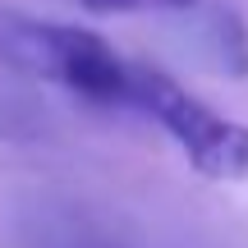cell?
<instances>
[{"label": "cell", "mask_w": 248, "mask_h": 248, "mask_svg": "<svg viewBox=\"0 0 248 248\" xmlns=\"http://www.w3.org/2000/svg\"><path fill=\"white\" fill-rule=\"evenodd\" d=\"M18 248H133V244H124L115 230H106L101 221H92L78 207L46 202L23 216Z\"/></svg>", "instance_id": "3957f363"}, {"label": "cell", "mask_w": 248, "mask_h": 248, "mask_svg": "<svg viewBox=\"0 0 248 248\" xmlns=\"http://www.w3.org/2000/svg\"><path fill=\"white\" fill-rule=\"evenodd\" d=\"M129 106L152 115L184 147L188 166L207 179H248V124L216 115L207 101L184 92L170 74L129 60Z\"/></svg>", "instance_id": "7a4b0ae2"}, {"label": "cell", "mask_w": 248, "mask_h": 248, "mask_svg": "<svg viewBox=\"0 0 248 248\" xmlns=\"http://www.w3.org/2000/svg\"><path fill=\"white\" fill-rule=\"evenodd\" d=\"M92 14H129V9H142V5H156V9H193L198 0H83Z\"/></svg>", "instance_id": "5b68a950"}, {"label": "cell", "mask_w": 248, "mask_h": 248, "mask_svg": "<svg viewBox=\"0 0 248 248\" xmlns=\"http://www.w3.org/2000/svg\"><path fill=\"white\" fill-rule=\"evenodd\" d=\"M0 60L42 83L78 92L101 106H129V60H120L97 32L37 18H0Z\"/></svg>", "instance_id": "6da1fadb"}, {"label": "cell", "mask_w": 248, "mask_h": 248, "mask_svg": "<svg viewBox=\"0 0 248 248\" xmlns=\"http://www.w3.org/2000/svg\"><path fill=\"white\" fill-rule=\"evenodd\" d=\"M198 18H202V32L198 37L207 46V60L221 74L244 78L248 74V32H244L239 14H230V9H198Z\"/></svg>", "instance_id": "277c9868"}]
</instances>
